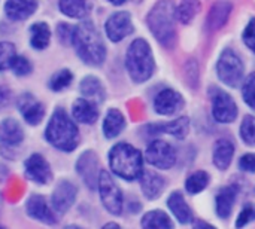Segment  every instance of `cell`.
Masks as SVG:
<instances>
[{
  "label": "cell",
  "instance_id": "cell-15",
  "mask_svg": "<svg viewBox=\"0 0 255 229\" xmlns=\"http://www.w3.org/2000/svg\"><path fill=\"white\" fill-rule=\"evenodd\" d=\"M25 210H27V215L34 219V221H39L42 224H46V225H54L57 222V218L52 212V209L48 206L45 197L42 195H31L28 200H27V204H25Z\"/></svg>",
  "mask_w": 255,
  "mask_h": 229
},
{
  "label": "cell",
  "instance_id": "cell-6",
  "mask_svg": "<svg viewBox=\"0 0 255 229\" xmlns=\"http://www.w3.org/2000/svg\"><path fill=\"white\" fill-rule=\"evenodd\" d=\"M217 75L223 83L236 88L244 80L245 66L233 49H224L217 63Z\"/></svg>",
  "mask_w": 255,
  "mask_h": 229
},
{
  "label": "cell",
  "instance_id": "cell-40",
  "mask_svg": "<svg viewBox=\"0 0 255 229\" xmlns=\"http://www.w3.org/2000/svg\"><path fill=\"white\" fill-rule=\"evenodd\" d=\"M73 31H75V27L73 25H69L66 22H61L58 24L57 27V34H58V39L63 42V43H72L73 40Z\"/></svg>",
  "mask_w": 255,
  "mask_h": 229
},
{
  "label": "cell",
  "instance_id": "cell-16",
  "mask_svg": "<svg viewBox=\"0 0 255 229\" xmlns=\"http://www.w3.org/2000/svg\"><path fill=\"white\" fill-rule=\"evenodd\" d=\"M18 109H19L24 121L28 122L30 125H37L39 122H42V119L45 116L43 104L40 101H37L36 97H33L31 94H24L19 97Z\"/></svg>",
  "mask_w": 255,
  "mask_h": 229
},
{
  "label": "cell",
  "instance_id": "cell-13",
  "mask_svg": "<svg viewBox=\"0 0 255 229\" xmlns=\"http://www.w3.org/2000/svg\"><path fill=\"white\" fill-rule=\"evenodd\" d=\"M78 195V188L67 182V180H61L51 197V204H52V210L58 215H64L75 203Z\"/></svg>",
  "mask_w": 255,
  "mask_h": 229
},
{
  "label": "cell",
  "instance_id": "cell-44",
  "mask_svg": "<svg viewBox=\"0 0 255 229\" xmlns=\"http://www.w3.org/2000/svg\"><path fill=\"white\" fill-rule=\"evenodd\" d=\"M103 228H120V225H118V224H114V222H111V224H106Z\"/></svg>",
  "mask_w": 255,
  "mask_h": 229
},
{
  "label": "cell",
  "instance_id": "cell-41",
  "mask_svg": "<svg viewBox=\"0 0 255 229\" xmlns=\"http://www.w3.org/2000/svg\"><path fill=\"white\" fill-rule=\"evenodd\" d=\"M239 167L242 171L247 173H255V153H247L241 158Z\"/></svg>",
  "mask_w": 255,
  "mask_h": 229
},
{
  "label": "cell",
  "instance_id": "cell-21",
  "mask_svg": "<svg viewBox=\"0 0 255 229\" xmlns=\"http://www.w3.org/2000/svg\"><path fill=\"white\" fill-rule=\"evenodd\" d=\"M37 9V0H7L4 12L12 21H22L31 16Z\"/></svg>",
  "mask_w": 255,
  "mask_h": 229
},
{
  "label": "cell",
  "instance_id": "cell-25",
  "mask_svg": "<svg viewBox=\"0 0 255 229\" xmlns=\"http://www.w3.org/2000/svg\"><path fill=\"white\" fill-rule=\"evenodd\" d=\"M232 10H233V4L230 1H217L211 7V12L208 15V25L212 30L223 28L232 15Z\"/></svg>",
  "mask_w": 255,
  "mask_h": 229
},
{
  "label": "cell",
  "instance_id": "cell-14",
  "mask_svg": "<svg viewBox=\"0 0 255 229\" xmlns=\"http://www.w3.org/2000/svg\"><path fill=\"white\" fill-rule=\"evenodd\" d=\"M184 107L182 95L175 89H163L154 98V109L158 115L170 116Z\"/></svg>",
  "mask_w": 255,
  "mask_h": 229
},
{
  "label": "cell",
  "instance_id": "cell-45",
  "mask_svg": "<svg viewBox=\"0 0 255 229\" xmlns=\"http://www.w3.org/2000/svg\"><path fill=\"white\" fill-rule=\"evenodd\" d=\"M1 207H3V198H1V194H0V212H1Z\"/></svg>",
  "mask_w": 255,
  "mask_h": 229
},
{
  "label": "cell",
  "instance_id": "cell-33",
  "mask_svg": "<svg viewBox=\"0 0 255 229\" xmlns=\"http://www.w3.org/2000/svg\"><path fill=\"white\" fill-rule=\"evenodd\" d=\"M241 139L247 146L250 148L255 146V116L247 115L244 118L241 124Z\"/></svg>",
  "mask_w": 255,
  "mask_h": 229
},
{
  "label": "cell",
  "instance_id": "cell-42",
  "mask_svg": "<svg viewBox=\"0 0 255 229\" xmlns=\"http://www.w3.org/2000/svg\"><path fill=\"white\" fill-rule=\"evenodd\" d=\"M9 100H10V92H9V89L4 88L3 85H0V109L6 107L7 103H9Z\"/></svg>",
  "mask_w": 255,
  "mask_h": 229
},
{
  "label": "cell",
  "instance_id": "cell-18",
  "mask_svg": "<svg viewBox=\"0 0 255 229\" xmlns=\"http://www.w3.org/2000/svg\"><path fill=\"white\" fill-rule=\"evenodd\" d=\"M139 179H140V189L146 200L152 201V200H157L158 197H161V194L166 188V182L158 173L146 170V171H142Z\"/></svg>",
  "mask_w": 255,
  "mask_h": 229
},
{
  "label": "cell",
  "instance_id": "cell-1",
  "mask_svg": "<svg viewBox=\"0 0 255 229\" xmlns=\"http://www.w3.org/2000/svg\"><path fill=\"white\" fill-rule=\"evenodd\" d=\"M78 57L88 66H102L106 58L105 42L91 21H84L75 25L72 40Z\"/></svg>",
  "mask_w": 255,
  "mask_h": 229
},
{
  "label": "cell",
  "instance_id": "cell-35",
  "mask_svg": "<svg viewBox=\"0 0 255 229\" xmlns=\"http://www.w3.org/2000/svg\"><path fill=\"white\" fill-rule=\"evenodd\" d=\"M15 57H16L15 45L10 42H0V70L10 69Z\"/></svg>",
  "mask_w": 255,
  "mask_h": 229
},
{
  "label": "cell",
  "instance_id": "cell-10",
  "mask_svg": "<svg viewBox=\"0 0 255 229\" xmlns=\"http://www.w3.org/2000/svg\"><path fill=\"white\" fill-rule=\"evenodd\" d=\"M106 36L111 42H121L130 36L134 30L131 15L128 12H115L112 13L105 24Z\"/></svg>",
  "mask_w": 255,
  "mask_h": 229
},
{
  "label": "cell",
  "instance_id": "cell-30",
  "mask_svg": "<svg viewBox=\"0 0 255 229\" xmlns=\"http://www.w3.org/2000/svg\"><path fill=\"white\" fill-rule=\"evenodd\" d=\"M58 7L66 16L70 18H84L90 10L87 0H60Z\"/></svg>",
  "mask_w": 255,
  "mask_h": 229
},
{
  "label": "cell",
  "instance_id": "cell-28",
  "mask_svg": "<svg viewBox=\"0 0 255 229\" xmlns=\"http://www.w3.org/2000/svg\"><path fill=\"white\" fill-rule=\"evenodd\" d=\"M51 40V30L46 22H36L30 27V45L42 51L49 45Z\"/></svg>",
  "mask_w": 255,
  "mask_h": 229
},
{
  "label": "cell",
  "instance_id": "cell-17",
  "mask_svg": "<svg viewBox=\"0 0 255 229\" xmlns=\"http://www.w3.org/2000/svg\"><path fill=\"white\" fill-rule=\"evenodd\" d=\"M238 194H239L238 185H229L218 191V194L215 197V212H217L218 218H221L224 221L230 218L235 201L238 198Z\"/></svg>",
  "mask_w": 255,
  "mask_h": 229
},
{
  "label": "cell",
  "instance_id": "cell-26",
  "mask_svg": "<svg viewBox=\"0 0 255 229\" xmlns=\"http://www.w3.org/2000/svg\"><path fill=\"white\" fill-rule=\"evenodd\" d=\"M126 127V118L118 109H109L103 121V134L106 139H115Z\"/></svg>",
  "mask_w": 255,
  "mask_h": 229
},
{
  "label": "cell",
  "instance_id": "cell-36",
  "mask_svg": "<svg viewBox=\"0 0 255 229\" xmlns=\"http://www.w3.org/2000/svg\"><path fill=\"white\" fill-rule=\"evenodd\" d=\"M242 95H244L245 103L255 110V73H251L245 79L244 86H242Z\"/></svg>",
  "mask_w": 255,
  "mask_h": 229
},
{
  "label": "cell",
  "instance_id": "cell-3",
  "mask_svg": "<svg viewBox=\"0 0 255 229\" xmlns=\"http://www.w3.org/2000/svg\"><path fill=\"white\" fill-rule=\"evenodd\" d=\"M45 139L55 149L72 152L79 145V130L63 109H57L46 125Z\"/></svg>",
  "mask_w": 255,
  "mask_h": 229
},
{
  "label": "cell",
  "instance_id": "cell-4",
  "mask_svg": "<svg viewBox=\"0 0 255 229\" xmlns=\"http://www.w3.org/2000/svg\"><path fill=\"white\" fill-rule=\"evenodd\" d=\"M109 165L114 174L124 180H136L143 171L142 153L128 143H118L109 151Z\"/></svg>",
  "mask_w": 255,
  "mask_h": 229
},
{
  "label": "cell",
  "instance_id": "cell-7",
  "mask_svg": "<svg viewBox=\"0 0 255 229\" xmlns=\"http://www.w3.org/2000/svg\"><path fill=\"white\" fill-rule=\"evenodd\" d=\"M99 192H100V200L103 207L111 213V215H121L123 212V192L118 188V185L115 183V180L112 179V176L106 171L102 170L100 176H99Z\"/></svg>",
  "mask_w": 255,
  "mask_h": 229
},
{
  "label": "cell",
  "instance_id": "cell-23",
  "mask_svg": "<svg viewBox=\"0 0 255 229\" xmlns=\"http://www.w3.org/2000/svg\"><path fill=\"white\" fill-rule=\"evenodd\" d=\"M72 115L78 122L91 125L99 118L97 103H94L88 98H78V100H75V103L72 106Z\"/></svg>",
  "mask_w": 255,
  "mask_h": 229
},
{
  "label": "cell",
  "instance_id": "cell-38",
  "mask_svg": "<svg viewBox=\"0 0 255 229\" xmlns=\"http://www.w3.org/2000/svg\"><path fill=\"white\" fill-rule=\"evenodd\" d=\"M12 70L18 76H27V75L31 73L33 67H31L30 61L25 57H15V60L12 63Z\"/></svg>",
  "mask_w": 255,
  "mask_h": 229
},
{
  "label": "cell",
  "instance_id": "cell-27",
  "mask_svg": "<svg viewBox=\"0 0 255 229\" xmlns=\"http://www.w3.org/2000/svg\"><path fill=\"white\" fill-rule=\"evenodd\" d=\"M81 92L85 98H88L97 104L103 103V100L106 97L103 83L96 76H85L81 80Z\"/></svg>",
  "mask_w": 255,
  "mask_h": 229
},
{
  "label": "cell",
  "instance_id": "cell-39",
  "mask_svg": "<svg viewBox=\"0 0 255 229\" xmlns=\"http://www.w3.org/2000/svg\"><path fill=\"white\" fill-rule=\"evenodd\" d=\"M242 40L255 54V18H251L248 25L245 27V30L242 33Z\"/></svg>",
  "mask_w": 255,
  "mask_h": 229
},
{
  "label": "cell",
  "instance_id": "cell-20",
  "mask_svg": "<svg viewBox=\"0 0 255 229\" xmlns=\"http://www.w3.org/2000/svg\"><path fill=\"white\" fill-rule=\"evenodd\" d=\"M167 207L172 212V215L176 218V221L182 225H188L193 222V212L190 209V206L187 204L184 195L179 191H175L170 194V197L167 198Z\"/></svg>",
  "mask_w": 255,
  "mask_h": 229
},
{
  "label": "cell",
  "instance_id": "cell-34",
  "mask_svg": "<svg viewBox=\"0 0 255 229\" xmlns=\"http://www.w3.org/2000/svg\"><path fill=\"white\" fill-rule=\"evenodd\" d=\"M73 80V75L70 70L63 69L60 72H57L55 75H52V77L49 79V88L52 91H63L66 89Z\"/></svg>",
  "mask_w": 255,
  "mask_h": 229
},
{
  "label": "cell",
  "instance_id": "cell-11",
  "mask_svg": "<svg viewBox=\"0 0 255 229\" xmlns=\"http://www.w3.org/2000/svg\"><path fill=\"white\" fill-rule=\"evenodd\" d=\"M76 170L78 174L82 177L84 183L90 189H96L99 185V176H100V165H99V158L93 151L84 152L78 162H76Z\"/></svg>",
  "mask_w": 255,
  "mask_h": 229
},
{
  "label": "cell",
  "instance_id": "cell-5",
  "mask_svg": "<svg viewBox=\"0 0 255 229\" xmlns=\"http://www.w3.org/2000/svg\"><path fill=\"white\" fill-rule=\"evenodd\" d=\"M126 67L130 77L136 83H142L151 79L155 70V61L151 46L145 39L139 37L130 43L126 54Z\"/></svg>",
  "mask_w": 255,
  "mask_h": 229
},
{
  "label": "cell",
  "instance_id": "cell-29",
  "mask_svg": "<svg viewBox=\"0 0 255 229\" xmlns=\"http://www.w3.org/2000/svg\"><path fill=\"white\" fill-rule=\"evenodd\" d=\"M202 10L199 0H181L176 6V19L181 24H190Z\"/></svg>",
  "mask_w": 255,
  "mask_h": 229
},
{
  "label": "cell",
  "instance_id": "cell-8",
  "mask_svg": "<svg viewBox=\"0 0 255 229\" xmlns=\"http://www.w3.org/2000/svg\"><path fill=\"white\" fill-rule=\"evenodd\" d=\"M176 151L175 148L164 140H154L149 143L145 152V159L148 164L158 170H169L176 164Z\"/></svg>",
  "mask_w": 255,
  "mask_h": 229
},
{
  "label": "cell",
  "instance_id": "cell-9",
  "mask_svg": "<svg viewBox=\"0 0 255 229\" xmlns=\"http://www.w3.org/2000/svg\"><path fill=\"white\" fill-rule=\"evenodd\" d=\"M211 98H212V115L217 122L232 124L238 118V104L226 91L212 88Z\"/></svg>",
  "mask_w": 255,
  "mask_h": 229
},
{
  "label": "cell",
  "instance_id": "cell-32",
  "mask_svg": "<svg viewBox=\"0 0 255 229\" xmlns=\"http://www.w3.org/2000/svg\"><path fill=\"white\" fill-rule=\"evenodd\" d=\"M209 180H211V177L206 171H196L191 176H188V179L185 182V189L191 195L200 194L202 191L206 189V186L209 185Z\"/></svg>",
  "mask_w": 255,
  "mask_h": 229
},
{
  "label": "cell",
  "instance_id": "cell-37",
  "mask_svg": "<svg viewBox=\"0 0 255 229\" xmlns=\"http://www.w3.org/2000/svg\"><path fill=\"white\" fill-rule=\"evenodd\" d=\"M255 221V204H247L242 212L239 213L238 216V221H236V228H242V227H247L250 222Z\"/></svg>",
  "mask_w": 255,
  "mask_h": 229
},
{
  "label": "cell",
  "instance_id": "cell-2",
  "mask_svg": "<svg viewBox=\"0 0 255 229\" xmlns=\"http://www.w3.org/2000/svg\"><path fill=\"white\" fill-rule=\"evenodd\" d=\"M176 6L172 0H160L149 10L146 16V24L154 34V37L166 48L173 46L176 40Z\"/></svg>",
  "mask_w": 255,
  "mask_h": 229
},
{
  "label": "cell",
  "instance_id": "cell-19",
  "mask_svg": "<svg viewBox=\"0 0 255 229\" xmlns=\"http://www.w3.org/2000/svg\"><path fill=\"white\" fill-rule=\"evenodd\" d=\"M24 140V131L15 119H3L0 122V145L1 148H16Z\"/></svg>",
  "mask_w": 255,
  "mask_h": 229
},
{
  "label": "cell",
  "instance_id": "cell-12",
  "mask_svg": "<svg viewBox=\"0 0 255 229\" xmlns=\"http://www.w3.org/2000/svg\"><path fill=\"white\" fill-rule=\"evenodd\" d=\"M24 171L27 179H30L37 185H48L52 180L51 165L40 153H33L25 159Z\"/></svg>",
  "mask_w": 255,
  "mask_h": 229
},
{
  "label": "cell",
  "instance_id": "cell-43",
  "mask_svg": "<svg viewBox=\"0 0 255 229\" xmlns=\"http://www.w3.org/2000/svg\"><path fill=\"white\" fill-rule=\"evenodd\" d=\"M109 3H112V4H115V6H120V4H124L127 0H108Z\"/></svg>",
  "mask_w": 255,
  "mask_h": 229
},
{
  "label": "cell",
  "instance_id": "cell-24",
  "mask_svg": "<svg viewBox=\"0 0 255 229\" xmlns=\"http://www.w3.org/2000/svg\"><path fill=\"white\" fill-rule=\"evenodd\" d=\"M235 156V145L227 140V139H220L215 145H214V152H212V159H214V165L224 171L230 167L232 161Z\"/></svg>",
  "mask_w": 255,
  "mask_h": 229
},
{
  "label": "cell",
  "instance_id": "cell-31",
  "mask_svg": "<svg viewBox=\"0 0 255 229\" xmlns=\"http://www.w3.org/2000/svg\"><path fill=\"white\" fill-rule=\"evenodd\" d=\"M140 225L143 228H158V229H172L173 228V222L170 221V218L161 212V210H152L148 212L143 218Z\"/></svg>",
  "mask_w": 255,
  "mask_h": 229
},
{
  "label": "cell",
  "instance_id": "cell-22",
  "mask_svg": "<svg viewBox=\"0 0 255 229\" xmlns=\"http://www.w3.org/2000/svg\"><path fill=\"white\" fill-rule=\"evenodd\" d=\"M149 131L152 133V136L158 134V133H164V134H169L178 140H184L190 133V119L182 116V118H178L172 122H166V124H160V125H151Z\"/></svg>",
  "mask_w": 255,
  "mask_h": 229
}]
</instances>
